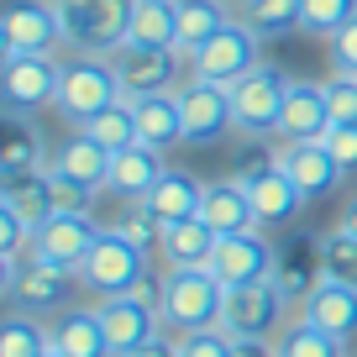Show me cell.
I'll return each mask as SVG.
<instances>
[{"mask_svg": "<svg viewBox=\"0 0 357 357\" xmlns=\"http://www.w3.org/2000/svg\"><path fill=\"white\" fill-rule=\"evenodd\" d=\"M84 289L74 268L43 263V257H0V294L11 300V310H32V315H58L74 305V294Z\"/></svg>", "mask_w": 357, "mask_h": 357, "instance_id": "obj_1", "label": "cell"}, {"mask_svg": "<svg viewBox=\"0 0 357 357\" xmlns=\"http://www.w3.org/2000/svg\"><path fill=\"white\" fill-rule=\"evenodd\" d=\"M121 95H126V89H121V79H116V63H111V58L79 53V58H68V63H63V84H58V116H63V121L79 132L84 121H95L100 111H111Z\"/></svg>", "mask_w": 357, "mask_h": 357, "instance_id": "obj_2", "label": "cell"}, {"mask_svg": "<svg viewBox=\"0 0 357 357\" xmlns=\"http://www.w3.org/2000/svg\"><path fill=\"white\" fill-rule=\"evenodd\" d=\"M132 6L137 0H58L63 43L74 53H100L111 58L132 37Z\"/></svg>", "mask_w": 357, "mask_h": 357, "instance_id": "obj_3", "label": "cell"}, {"mask_svg": "<svg viewBox=\"0 0 357 357\" xmlns=\"http://www.w3.org/2000/svg\"><path fill=\"white\" fill-rule=\"evenodd\" d=\"M284 95H289V79L279 68L257 63L252 74H242L231 84V121L247 142H263V137H279L284 121Z\"/></svg>", "mask_w": 357, "mask_h": 357, "instance_id": "obj_4", "label": "cell"}, {"mask_svg": "<svg viewBox=\"0 0 357 357\" xmlns=\"http://www.w3.org/2000/svg\"><path fill=\"white\" fill-rule=\"evenodd\" d=\"M147 268H153V252H142V247L126 242L116 226H105V231L95 236V247H89V257L79 263V279H84V289L111 300V294H132V284L142 279Z\"/></svg>", "mask_w": 357, "mask_h": 357, "instance_id": "obj_5", "label": "cell"}, {"mask_svg": "<svg viewBox=\"0 0 357 357\" xmlns=\"http://www.w3.org/2000/svg\"><path fill=\"white\" fill-rule=\"evenodd\" d=\"M226 284L211 268H168V300H163V326L174 331H200V326H221Z\"/></svg>", "mask_w": 357, "mask_h": 357, "instance_id": "obj_6", "label": "cell"}, {"mask_svg": "<svg viewBox=\"0 0 357 357\" xmlns=\"http://www.w3.org/2000/svg\"><path fill=\"white\" fill-rule=\"evenodd\" d=\"M58 84H63V63L53 53H6L0 63L6 116H32L43 105H58Z\"/></svg>", "mask_w": 357, "mask_h": 357, "instance_id": "obj_7", "label": "cell"}, {"mask_svg": "<svg viewBox=\"0 0 357 357\" xmlns=\"http://www.w3.org/2000/svg\"><path fill=\"white\" fill-rule=\"evenodd\" d=\"M289 310L294 300L279 289V279H257V284H242V289H226L221 326L231 336H279L294 321Z\"/></svg>", "mask_w": 357, "mask_h": 357, "instance_id": "obj_8", "label": "cell"}, {"mask_svg": "<svg viewBox=\"0 0 357 357\" xmlns=\"http://www.w3.org/2000/svg\"><path fill=\"white\" fill-rule=\"evenodd\" d=\"M279 268V247L263 236V226H247V231H231L215 242L211 252V273L226 284V289H242V284H257V279H273Z\"/></svg>", "mask_w": 357, "mask_h": 357, "instance_id": "obj_9", "label": "cell"}, {"mask_svg": "<svg viewBox=\"0 0 357 357\" xmlns=\"http://www.w3.org/2000/svg\"><path fill=\"white\" fill-rule=\"evenodd\" d=\"M257 43H263V37L247 32L242 22L221 26L200 53H190V79H205V84H226V89H231L242 74L257 68Z\"/></svg>", "mask_w": 357, "mask_h": 357, "instance_id": "obj_10", "label": "cell"}, {"mask_svg": "<svg viewBox=\"0 0 357 357\" xmlns=\"http://www.w3.org/2000/svg\"><path fill=\"white\" fill-rule=\"evenodd\" d=\"M116 79H121L126 100L137 95H163V89H178V68H184V53L178 47H147V43H121L111 53Z\"/></svg>", "mask_w": 357, "mask_h": 357, "instance_id": "obj_11", "label": "cell"}, {"mask_svg": "<svg viewBox=\"0 0 357 357\" xmlns=\"http://www.w3.org/2000/svg\"><path fill=\"white\" fill-rule=\"evenodd\" d=\"M0 43H6V53H53L63 43L58 0H6V11H0Z\"/></svg>", "mask_w": 357, "mask_h": 357, "instance_id": "obj_12", "label": "cell"}, {"mask_svg": "<svg viewBox=\"0 0 357 357\" xmlns=\"http://www.w3.org/2000/svg\"><path fill=\"white\" fill-rule=\"evenodd\" d=\"M178 105H184V142H190V147H211V142H221L226 132H236L231 89H226V84L190 79V84H178Z\"/></svg>", "mask_w": 357, "mask_h": 357, "instance_id": "obj_13", "label": "cell"}, {"mask_svg": "<svg viewBox=\"0 0 357 357\" xmlns=\"http://www.w3.org/2000/svg\"><path fill=\"white\" fill-rule=\"evenodd\" d=\"M95 310H100V326H105V342H111V357H132V352L153 347L158 336L168 331L163 315L147 310V305L132 300V294H111V300H100Z\"/></svg>", "mask_w": 357, "mask_h": 357, "instance_id": "obj_14", "label": "cell"}, {"mask_svg": "<svg viewBox=\"0 0 357 357\" xmlns=\"http://www.w3.org/2000/svg\"><path fill=\"white\" fill-rule=\"evenodd\" d=\"M100 231L105 226H95V215H47V221L32 231V257L79 273V263L89 257V247H95Z\"/></svg>", "mask_w": 357, "mask_h": 357, "instance_id": "obj_15", "label": "cell"}, {"mask_svg": "<svg viewBox=\"0 0 357 357\" xmlns=\"http://www.w3.org/2000/svg\"><path fill=\"white\" fill-rule=\"evenodd\" d=\"M242 184H247V195H252V215H257L263 231H268V226H289L294 215L310 205L305 190L279 168V158H273L268 168H257V174H242Z\"/></svg>", "mask_w": 357, "mask_h": 357, "instance_id": "obj_16", "label": "cell"}, {"mask_svg": "<svg viewBox=\"0 0 357 357\" xmlns=\"http://www.w3.org/2000/svg\"><path fill=\"white\" fill-rule=\"evenodd\" d=\"M273 153H279V168L305 190V200H326V195L347 178V168L331 158L326 142H279Z\"/></svg>", "mask_w": 357, "mask_h": 357, "instance_id": "obj_17", "label": "cell"}, {"mask_svg": "<svg viewBox=\"0 0 357 357\" xmlns=\"http://www.w3.org/2000/svg\"><path fill=\"white\" fill-rule=\"evenodd\" d=\"M326 132H331V100H326V84H315V79H289L279 137H284V142H321Z\"/></svg>", "mask_w": 357, "mask_h": 357, "instance_id": "obj_18", "label": "cell"}, {"mask_svg": "<svg viewBox=\"0 0 357 357\" xmlns=\"http://www.w3.org/2000/svg\"><path fill=\"white\" fill-rule=\"evenodd\" d=\"M47 342H53L58 357H111V342H105L95 305H68V310L47 315Z\"/></svg>", "mask_w": 357, "mask_h": 357, "instance_id": "obj_19", "label": "cell"}, {"mask_svg": "<svg viewBox=\"0 0 357 357\" xmlns=\"http://www.w3.org/2000/svg\"><path fill=\"white\" fill-rule=\"evenodd\" d=\"M300 315L310 326H321L326 336H336L342 347L357 342V289L352 284H336V279H321L310 289V300L300 305Z\"/></svg>", "mask_w": 357, "mask_h": 357, "instance_id": "obj_20", "label": "cell"}, {"mask_svg": "<svg viewBox=\"0 0 357 357\" xmlns=\"http://www.w3.org/2000/svg\"><path fill=\"white\" fill-rule=\"evenodd\" d=\"M163 174H168L163 153L147 147V142H132V147H121V153L111 158V184H105V190H111L116 200H126V205H142Z\"/></svg>", "mask_w": 357, "mask_h": 357, "instance_id": "obj_21", "label": "cell"}, {"mask_svg": "<svg viewBox=\"0 0 357 357\" xmlns=\"http://www.w3.org/2000/svg\"><path fill=\"white\" fill-rule=\"evenodd\" d=\"M147 215H153L158 226H178V221H195L200 215V205H205V184L190 174V168H168L163 178L153 184V195H147Z\"/></svg>", "mask_w": 357, "mask_h": 357, "instance_id": "obj_22", "label": "cell"}, {"mask_svg": "<svg viewBox=\"0 0 357 357\" xmlns=\"http://www.w3.org/2000/svg\"><path fill=\"white\" fill-rule=\"evenodd\" d=\"M111 147H100L95 137H84V132H74L63 147L53 153V174H63V178H74V184H84V190H95L100 195L105 184H111Z\"/></svg>", "mask_w": 357, "mask_h": 357, "instance_id": "obj_23", "label": "cell"}, {"mask_svg": "<svg viewBox=\"0 0 357 357\" xmlns=\"http://www.w3.org/2000/svg\"><path fill=\"white\" fill-rule=\"evenodd\" d=\"M273 279H279V289L294 300V310H300L305 300H310V289L326 279V263H321V236H294L289 247H279V268H273Z\"/></svg>", "mask_w": 357, "mask_h": 357, "instance_id": "obj_24", "label": "cell"}, {"mask_svg": "<svg viewBox=\"0 0 357 357\" xmlns=\"http://www.w3.org/2000/svg\"><path fill=\"white\" fill-rule=\"evenodd\" d=\"M200 221L215 226V236H231V231H247V226H257L252 215V195H247L242 178H211L205 184V205H200Z\"/></svg>", "mask_w": 357, "mask_h": 357, "instance_id": "obj_25", "label": "cell"}, {"mask_svg": "<svg viewBox=\"0 0 357 357\" xmlns=\"http://www.w3.org/2000/svg\"><path fill=\"white\" fill-rule=\"evenodd\" d=\"M137 111V137H142L147 147H174L184 142V105H178V89H163V95H137L132 100Z\"/></svg>", "mask_w": 357, "mask_h": 357, "instance_id": "obj_26", "label": "cell"}, {"mask_svg": "<svg viewBox=\"0 0 357 357\" xmlns=\"http://www.w3.org/2000/svg\"><path fill=\"white\" fill-rule=\"evenodd\" d=\"M215 226L211 221H178L163 231V247H158V257H163V268H211V252H215Z\"/></svg>", "mask_w": 357, "mask_h": 357, "instance_id": "obj_27", "label": "cell"}, {"mask_svg": "<svg viewBox=\"0 0 357 357\" xmlns=\"http://www.w3.org/2000/svg\"><path fill=\"white\" fill-rule=\"evenodd\" d=\"M0 200L22 211L32 226L53 215V174L47 168H26V174H0Z\"/></svg>", "mask_w": 357, "mask_h": 357, "instance_id": "obj_28", "label": "cell"}, {"mask_svg": "<svg viewBox=\"0 0 357 357\" xmlns=\"http://www.w3.org/2000/svg\"><path fill=\"white\" fill-rule=\"evenodd\" d=\"M231 0H178V53L190 58L211 43L221 26H231Z\"/></svg>", "mask_w": 357, "mask_h": 357, "instance_id": "obj_29", "label": "cell"}, {"mask_svg": "<svg viewBox=\"0 0 357 357\" xmlns=\"http://www.w3.org/2000/svg\"><path fill=\"white\" fill-rule=\"evenodd\" d=\"M43 132H37L26 116H6V142H0V174H26V168H47Z\"/></svg>", "mask_w": 357, "mask_h": 357, "instance_id": "obj_30", "label": "cell"}, {"mask_svg": "<svg viewBox=\"0 0 357 357\" xmlns=\"http://www.w3.org/2000/svg\"><path fill=\"white\" fill-rule=\"evenodd\" d=\"M147 47H178V0H137L132 6V37Z\"/></svg>", "mask_w": 357, "mask_h": 357, "instance_id": "obj_31", "label": "cell"}, {"mask_svg": "<svg viewBox=\"0 0 357 357\" xmlns=\"http://www.w3.org/2000/svg\"><path fill=\"white\" fill-rule=\"evenodd\" d=\"M236 22L257 37H284V32L300 26V0H242Z\"/></svg>", "mask_w": 357, "mask_h": 357, "instance_id": "obj_32", "label": "cell"}, {"mask_svg": "<svg viewBox=\"0 0 357 357\" xmlns=\"http://www.w3.org/2000/svg\"><path fill=\"white\" fill-rule=\"evenodd\" d=\"M47 321L32 310H11L6 315V331H0V357H43L47 352Z\"/></svg>", "mask_w": 357, "mask_h": 357, "instance_id": "obj_33", "label": "cell"}, {"mask_svg": "<svg viewBox=\"0 0 357 357\" xmlns=\"http://www.w3.org/2000/svg\"><path fill=\"white\" fill-rule=\"evenodd\" d=\"M279 357H347V347L336 342V336H326L321 326H310L300 310H294V321L279 331Z\"/></svg>", "mask_w": 357, "mask_h": 357, "instance_id": "obj_34", "label": "cell"}, {"mask_svg": "<svg viewBox=\"0 0 357 357\" xmlns=\"http://www.w3.org/2000/svg\"><path fill=\"white\" fill-rule=\"evenodd\" d=\"M79 132H84V137H95V142H100V147H111V153H121V147L142 142V137H137V111H132V100H126V95L111 105V111H100L95 121H84Z\"/></svg>", "mask_w": 357, "mask_h": 357, "instance_id": "obj_35", "label": "cell"}, {"mask_svg": "<svg viewBox=\"0 0 357 357\" xmlns=\"http://www.w3.org/2000/svg\"><path fill=\"white\" fill-rule=\"evenodd\" d=\"M321 263H326V279L352 284V289H357V236L347 231V226L321 231Z\"/></svg>", "mask_w": 357, "mask_h": 357, "instance_id": "obj_36", "label": "cell"}, {"mask_svg": "<svg viewBox=\"0 0 357 357\" xmlns=\"http://www.w3.org/2000/svg\"><path fill=\"white\" fill-rule=\"evenodd\" d=\"M357 16V0H300V32L331 43L347 22Z\"/></svg>", "mask_w": 357, "mask_h": 357, "instance_id": "obj_37", "label": "cell"}, {"mask_svg": "<svg viewBox=\"0 0 357 357\" xmlns=\"http://www.w3.org/2000/svg\"><path fill=\"white\" fill-rule=\"evenodd\" d=\"M236 336L226 326H200V331H178V357H231Z\"/></svg>", "mask_w": 357, "mask_h": 357, "instance_id": "obj_38", "label": "cell"}, {"mask_svg": "<svg viewBox=\"0 0 357 357\" xmlns=\"http://www.w3.org/2000/svg\"><path fill=\"white\" fill-rule=\"evenodd\" d=\"M111 226L126 236V242H137L142 252H158V247H163V226H158L153 215H147V205H126V211H121V221H111Z\"/></svg>", "mask_w": 357, "mask_h": 357, "instance_id": "obj_39", "label": "cell"}, {"mask_svg": "<svg viewBox=\"0 0 357 357\" xmlns=\"http://www.w3.org/2000/svg\"><path fill=\"white\" fill-rule=\"evenodd\" d=\"M326 100H331V126H357V74L331 68V79H326Z\"/></svg>", "mask_w": 357, "mask_h": 357, "instance_id": "obj_40", "label": "cell"}, {"mask_svg": "<svg viewBox=\"0 0 357 357\" xmlns=\"http://www.w3.org/2000/svg\"><path fill=\"white\" fill-rule=\"evenodd\" d=\"M32 231L37 226L22 211H11V205L0 200V257H26L32 252Z\"/></svg>", "mask_w": 357, "mask_h": 357, "instance_id": "obj_41", "label": "cell"}, {"mask_svg": "<svg viewBox=\"0 0 357 357\" xmlns=\"http://www.w3.org/2000/svg\"><path fill=\"white\" fill-rule=\"evenodd\" d=\"M47 174H53V168H47ZM89 205H95V190L53 174V215H89Z\"/></svg>", "mask_w": 357, "mask_h": 357, "instance_id": "obj_42", "label": "cell"}, {"mask_svg": "<svg viewBox=\"0 0 357 357\" xmlns=\"http://www.w3.org/2000/svg\"><path fill=\"white\" fill-rule=\"evenodd\" d=\"M321 142L331 147V158L347 168V174H357V126H331Z\"/></svg>", "mask_w": 357, "mask_h": 357, "instance_id": "obj_43", "label": "cell"}, {"mask_svg": "<svg viewBox=\"0 0 357 357\" xmlns=\"http://www.w3.org/2000/svg\"><path fill=\"white\" fill-rule=\"evenodd\" d=\"M331 68H342V74H357V16L331 37Z\"/></svg>", "mask_w": 357, "mask_h": 357, "instance_id": "obj_44", "label": "cell"}, {"mask_svg": "<svg viewBox=\"0 0 357 357\" xmlns=\"http://www.w3.org/2000/svg\"><path fill=\"white\" fill-rule=\"evenodd\" d=\"M231 357H279V336H236Z\"/></svg>", "mask_w": 357, "mask_h": 357, "instance_id": "obj_45", "label": "cell"}, {"mask_svg": "<svg viewBox=\"0 0 357 357\" xmlns=\"http://www.w3.org/2000/svg\"><path fill=\"white\" fill-rule=\"evenodd\" d=\"M132 357H178V342H168V336H158L153 347H142V352H132Z\"/></svg>", "mask_w": 357, "mask_h": 357, "instance_id": "obj_46", "label": "cell"}, {"mask_svg": "<svg viewBox=\"0 0 357 357\" xmlns=\"http://www.w3.org/2000/svg\"><path fill=\"white\" fill-rule=\"evenodd\" d=\"M336 226H347V231L357 236V195H347V205H342V215H336Z\"/></svg>", "mask_w": 357, "mask_h": 357, "instance_id": "obj_47", "label": "cell"}, {"mask_svg": "<svg viewBox=\"0 0 357 357\" xmlns=\"http://www.w3.org/2000/svg\"><path fill=\"white\" fill-rule=\"evenodd\" d=\"M43 357H58V352H53V347H47V352H43Z\"/></svg>", "mask_w": 357, "mask_h": 357, "instance_id": "obj_48", "label": "cell"}, {"mask_svg": "<svg viewBox=\"0 0 357 357\" xmlns=\"http://www.w3.org/2000/svg\"><path fill=\"white\" fill-rule=\"evenodd\" d=\"M231 6H242V0H231Z\"/></svg>", "mask_w": 357, "mask_h": 357, "instance_id": "obj_49", "label": "cell"}]
</instances>
